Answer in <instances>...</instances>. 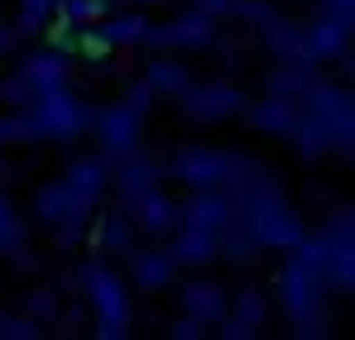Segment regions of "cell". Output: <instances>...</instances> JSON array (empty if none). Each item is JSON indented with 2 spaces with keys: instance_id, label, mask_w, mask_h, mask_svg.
<instances>
[{
  "instance_id": "f1b7e54d",
  "label": "cell",
  "mask_w": 355,
  "mask_h": 340,
  "mask_svg": "<svg viewBox=\"0 0 355 340\" xmlns=\"http://www.w3.org/2000/svg\"><path fill=\"white\" fill-rule=\"evenodd\" d=\"M34 144H39L34 115L24 106H5L0 111V149H34Z\"/></svg>"
},
{
  "instance_id": "7c38bea8",
  "label": "cell",
  "mask_w": 355,
  "mask_h": 340,
  "mask_svg": "<svg viewBox=\"0 0 355 340\" xmlns=\"http://www.w3.org/2000/svg\"><path fill=\"white\" fill-rule=\"evenodd\" d=\"M144 120H149V115H139L135 106H125V101H106V106H92L87 134L96 139V154H106V159L116 163L125 154L144 149Z\"/></svg>"
},
{
  "instance_id": "30bf717a",
  "label": "cell",
  "mask_w": 355,
  "mask_h": 340,
  "mask_svg": "<svg viewBox=\"0 0 355 340\" xmlns=\"http://www.w3.org/2000/svg\"><path fill=\"white\" fill-rule=\"evenodd\" d=\"M297 34H302V57H307L312 67L336 62V67H341V77H351V67H355V53H351L355 15L322 10V5H317V15H312V19H302V24H297Z\"/></svg>"
},
{
  "instance_id": "ba28073f",
  "label": "cell",
  "mask_w": 355,
  "mask_h": 340,
  "mask_svg": "<svg viewBox=\"0 0 355 340\" xmlns=\"http://www.w3.org/2000/svg\"><path fill=\"white\" fill-rule=\"evenodd\" d=\"M221 39H226V19L187 5L168 19H159V24L149 19V34H144L139 48H154V53H216Z\"/></svg>"
},
{
  "instance_id": "74e56055",
  "label": "cell",
  "mask_w": 355,
  "mask_h": 340,
  "mask_svg": "<svg viewBox=\"0 0 355 340\" xmlns=\"http://www.w3.org/2000/svg\"><path fill=\"white\" fill-rule=\"evenodd\" d=\"M116 5H135V10H154V5H164V0H116Z\"/></svg>"
},
{
  "instance_id": "8d00e7d4",
  "label": "cell",
  "mask_w": 355,
  "mask_h": 340,
  "mask_svg": "<svg viewBox=\"0 0 355 340\" xmlns=\"http://www.w3.org/2000/svg\"><path fill=\"white\" fill-rule=\"evenodd\" d=\"M19 44H24V34H19V24H15V19H10V24H0V57H5V53H15Z\"/></svg>"
},
{
  "instance_id": "277c9868",
  "label": "cell",
  "mask_w": 355,
  "mask_h": 340,
  "mask_svg": "<svg viewBox=\"0 0 355 340\" xmlns=\"http://www.w3.org/2000/svg\"><path fill=\"white\" fill-rule=\"evenodd\" d=\"M72 287L92 316V331L101 340H125L135 331V287L125 283L116 264H106L101 254L96 259H82L72 269Z\"/></svg>"
},
{
  "instance_id": "44dd1931",
  "label": "cell",
  "mask_w": 355,
  "mask_h": 340,
  "mask_svg": "<svg viewBox=\"0 0 355 340\" xmlns=\"http://www.w3.org/2000/svg\"><path fill=\"white\" fill-rule=\"evenodd\" d=\"M173 287H178V302H182V312H187V316H197V321H207V326H216V321L226 316V292H231L226 283H216V278L197 274V278L173 283Z\"/></svg>"
},
{
  "instance_id": "5bb4252c",
  "label": "cell",
  "mask_w": 355,
  "mask_h": 340,
  "mask_svg": "<svg viewBox=\"0 0 355 340\" xmlns=\"http://www.w3.org/2000/svg\"><path fill=\"white\" fill-rule=\"evenodd\" d=\"M182 278V264L173 259L168 244H135L125 254V283L159 297V292H173V283Z\"/></svg>"
},
{
  "instance_id": "83f0119b",
  "label": "cell",
  "mask_w": 355,
  "mask_h": 340,
  "mask_svg": "<svg viewBox=\"0 0 355 340\" xmlns=\"http://www.w3.org/2000/svg\"><path fill=\"white\" fill-rule=\"evenodd\" d=\"M312 62H293V57H274L264 67V91H279V96H297L307 82H312Z\"/></svg>"
},
{
  "instance_id": "b9f144b4",
  "label": "cell",
  "mask_w": 355,
  "mask_h": 340,
  "mask_svg": "<svg viewBox=\"0 0 355 340\" xmlns=\"http://www.w3.org/2000/svg\"><path fill=\"white\" fill-rule=\"evenodd\" d=\"M0 62H5V57H0ZM0 72H5V67H0Z\"/></svg>"
},
{
  "instance_id": "2e32d148",
  "label": "cell",
  "mask_w": 355,
  "mask_h": 340,
  "mask_svg": "<svg viewBox=\"0 0 355 340\" xmlns=\"http://www.w3.org/2000/svg\"><path fill=\"white\" fill-rule=\"evenodd\" d=\"M168 177H164V163L154 159V154H144V149H135V154H125L111 163V192L120 197V206H130V202H139L144 192H154V187H164Z\"/></svg>"
},
{
  "instance_id": "60d3db41",
  "label": "cell",
  "mask_w": 355,
  "mask_h": 340,
  "mask_svg": "<svg viewBox=\"0 0 355 340\" xmlns=\"http://www.w3.org/2000/svg\"><path fill=\"white\" fill-rule=\"evenodd\" d=\"M187 5H197V0H187Z\"/></svg>"
},
{
  "instance_id": "7a4b0ae2",
  "label": "cell",
  "mask_w": 355,
  "mask_h": 340,
  "mask_svg": "<svg viewBox=\"0 0 355 340\" xmlns=\"http://www.w3.org/2000/svg\"><path fill=\"white\" fill-rule=\"evenodd\" d=\"M226 192L236 197V221L254 240L259 254H288L297 240L307 235V221L288 197V187L279 182V172H269L259 159H245V168L226 182Z\"/></svg>"
},
{
  "instance_id": "d590c367",
  "label": "cell",
  "mask_w": 355,
  "mask_h": 340,
  "mask_svg": "<svg viewBox=\"0 0 355 340\" xmlns=\"http://www.w3.org/2000/svg\"><path fill=\"white\" fill-rule=\"evenodd\" d=\"M29 96H34V91H29V87H24V82H19L15 72H10V77L0 72V101H5V106H24Z\"/></svg>"
},
{
  "instance_id": "d4e9b609",
  "label": "cell",
  "mask_w": 355,
  "mask_h": 340,
  "mask_svg": "<svg viewBox=\"0 0 355 340\" xmlns=\"http://www.w3.org/2000/svg\"><path fill=\"white\" fill-rule=\"evenodd\" d=\"M101 29V39L111 44V53H125V48H139L144 44V34H149V10H135V5H111L106 10V19L96 24Z\"/></svg>"
},
{
  "instance_id": "4dcf8cb0",
  "label": "cell",
  "mask_w": 355,
  "mask_h": 340,
  "mask_svg": "<svg viewBox=\"0 0 355 340\" xmlns=\"http://www.w3.org/2000/svg\"><path fill=\"white\" fill-rule=\"evenodd\" d=\"M279 15H284V10H279L274 0H231V5H226V19L240 24V29H250V34L264 29V24L279 19Z\"/></svg>"
},
{
  "instance_id": "7402d4cb",
  "label": "cell",
  "mask_w": 355,
  "mask_h": 340,
  "mask_svg": "<svg viewBox=\"0 0 355 340\" xmlns=\"http://www.w3.org/2000/svg\"><path fill=\"white\" fill-rule=\"evenodd\" d=\"M144 82H149V91H154V101H173L197 82L192 77V67L182 62V53H154L149 62H144Z\"/></svg>"
},
{
  "instance_id": "d6986e66",
  "label": "cell",
  "mask_w": 355,
  "mask_h": 340,
  "mask_svg": "<svg viewBox=\"0 0 355 340\" xmlns=\"http://www.w3.org/2000/svg\"><path fill=\"white\" fill-rule=\"evenodd\" d=\"M15 77H19L29 91L53 87V82H67V77H72V53H67V48H53V44L29 48V53H19V62H15Z\"/></svg>"
},
{
  "instance_id": "8fae6325",
  "label": "cell",
  "mask_w": 355,
  "mask_h": 340,
  "mask_svg": "<svg viewBox=\"0 0 355 340\" xmlns=\"http://www.w3.org/2000/svg\"><path fill=\"white\" fill-rule=\"evenodd\" d=\"M245 101H250V91H245L240 82H231V77H207V82L197 77V82L178 96V111H182L187 125H197V129H216V125L240 120Z\"/></svg>"
},
{
  "instance_id": "d6a6232c",
  "label": "cell",
  "mask_w": 355,
  "mask_h": 340,
  "mask_svg": "<svg viewBox=\"0 0 355 340\" xmlns=\"http://www.w3.org/2000/svg\"><path fill=\"white\" fill-rule=\"evenodd\" d=\"M111 5H116V0H62L58 15L67 19V24H77V29H82V24H101Z\"/></svg>"
},
{
  "instance_id": "3957f363",
  "label": "cell",
  "mask_w": 355,
  "mask_h": 340,
  "mask_svg": "<svg viewBox=\"0 0 355 340\" xmlns=\"http://www.w3.org/2000/svg\"><path fill=\"white\" fill-rule=\"evenodd\" d=\"M274 302H279L284 321L293 326V336H302V340H322V336H331V326H336L327 278H322L302 254H293V249H288V254H284V264H279Z\"/></svg>"
},
{
  "instance_id": "52a82bcc",
  "label": "cell",
  "mask_w": 355,
  "mask_h": 340,
  "mask_svg": "<svg viewBox=\"0 0 355 340\" xmlns=\"http://www.w3.org/2000/svg\"><path fill=\"white\" fill-rule=\"evenodd\" d=\"M24 111L34 115V129H39V144H77L82 134H87V115H92V101L72 87V77L67 82H53V87H39L29 101H24Z\"/></svg>"
},
{
  "instance_id": "ab89813d",
  "label": "cell",
  "mask_w": 355,
  "mask_h": 340,
  "mask_svg": "<svg viewBox=\"0 0 355 340\" xmlns=\"http://www.w3.org/2000/svg\"><path fill=\"white\" fill-rule=\"evenodd\" d=\"M302 5H322V0H302Z\"/></svg>"
},
{
  "instance_id": "836d02e7",
  "label": "cell",
  "mask_w": 355,
  "mask_h": 340,
  "mask_svg": "<svg viewBox=\"0 0 355 340\" xmlns=\"http://www.w3.org/2000/svg\"><path fill=\"white\" fill-rule=\"evenodd\" d=\"M120 101H125V106H135L139 115L154 111V91H149V82H144V77H130V82H125V91H120Z\"/></svg>"
},
{
  "instance_id": "f546056e",
  "label": "cell",
  "mask_w": 355,
  "mask_h": 340,
  "mask_svg": "<svg viewBox=\"0 0 355 340\" xmlns=\"http://www.w3.org/2000/svg\"><path fill=\"white\" fill-rule=\"evenodd\" d=\"M19 312H29L34 321H44L49 331L62 321V287L58 283H39V287H29L24 292V307Z\"/></svg>"
},
{
  "instance_id": "6da1fadb",
  "label": "cell",
  "mask_w": 355,
  "mask_h": 340,
  "mask_svg": "<svg viewBox=\"0 0 355 340\" xmlns=\"http://www.w3.org/2000/svg\"><path fill=\"white\" fill-rule=\"evenodd\" d=\"M302 163H322V159H351L355 154V96L351 77H322L312 72V82L297 91V120L288 134Z\"/></svg>"
},
{
  "instance_id": "8992f818",
  "label": "cell",
  "mask_w": 355,
  "mask_h": 340,
  "mask_svg": "<svg viewBox=\"0 0 355 340\" xmlns=\"http://www.w3.org/2000/svg\"><path fill=\"white\" fill-rule=\"evenodd\" d=\"M96 211H101V206H96V202H87V197H82L77 187H67L62 177L39 182V187H34V197H29V221L49 230V240H53L58 249H82Z\"/></svg>"
},
{
  "instance_id": "4fadbf2b",
  "label": "cell",
  "mask_w": 355,
  "mask_h": 340,
  "mask_svg": "<svg viewBox=\"0 0 355 340\" xmlns=\"http://www.w3.org/2000/svg\"><path fill=\"white\" fill-rule=\"evenodd\" d=\"M269 316H274V307H269V292L259 283H240L226 292V316L211 326V336L221 340H250L259 336L264 326H269Z\"/></svg>"
},
{
  "instance_id": "ac0fdd59",
  "label": "cell",
  "mask_w": 355,
  "mask_h": 340,
  "mask_svg": "<svg viewBox=\"0 0 355 340\" xmlns=\"http://www.w3.org/2000/svg\"><path fill=\"white\" fill-rule=\"evenodd\" d=\"M240 120H245V125H250L254 134H264V139H279V144H288V134H293V120H297V96L259 91V101H254V96L245 101Z\"/></svg>"
},
{
  "instance_id": "484cf974",
  "label": "cell",
  "mask_w": 355,
  "mask_h": 340,
  "mask_svg": "<svg viewBox=\"0 0 355 340\" xmlns=\"http://www.w3.org/2000/svg\"><path fill=\"white\" fill-rule=\"evenodd\" d=\"M168 235H173L168 249H173V259L182 269H211L216 264V235H207L197 226H173Z\"/></svg>"
},
{
  "instance_id": "f35d334b",
  "label": "cell",
  "mask_w": 355,
  "mask_h": 340,
  "mask_svg": "<svg viewBox=\"0 0 355 340\" xmlns=\"http://www.w3.org/2000/svg\"><path fill=\"white\" fill-rule=\"evenodd\" d=\"M5 182H10V163L0 159V187H5Z\"/></svg>"
},
{
  "instance_id": "5b68a950",
  "label": "cell",
  "mask_w": 355,
  "mask_h": 340,
  "mask_svg": "<svg viewBox=\"0 0 355 340\" xmlns=\"http://www.w3.org/2000/svg\"><path fill=\"white\" fill-rule=\"evenodd\" d=\"M293 254H302L336 297H351L355 287V216L351 206L327 211L322 226H307V235L293 244Z\"/></svg>"
},
{
  "instance_id": "7bdbcfd3",
  "label": "cell",
  "mask_w": 355,
  "mask_h": 340,
  "mask_svg": "<svg viewBox=\"0 0 355 340\" xmlns=\"http://www.w3.org/2000/svg\"><path fill=\"white\" fill-rule=\"evenodd\" d=\"M0 316H5V312H0Z\"/></svg>"
},
{
  "instance_id": "9a60e30c",
  "label": "cell",
  "mask_w": 355,
  "mask_h": 340,
  "mask_svg": "<svg viewBox=\"0 0 355 340\" xmlns=\"http://www.w3.org/2000/svg\"><path fill=\"white\" fill-rule=\"evenodd\" d=\"M178 226H197L221 240V230L236 226V197L226 187H197L178 202Z\"/></svg>"
},
{
  "instance_id": "e575fe53",
  "label": "cell",
  "mask_w": 355,
  "mask_h": 340,
  "mask_svg": "<svg viewBox=\"0 0 355 340\" xmlns=\"http://www.w3.org/2000/svg\"><path fill=\"white\" fill-rule=\"evenodd\" d=\"M168 336H173V340H202V336H211V326L182 312V316H173V321H168Z\"/></svg>"
},
{
  "instance_id": "ffe728a7",
  "label": "cell",
  "mask_w": 355,
  "mask_h": 340,
  "mask_svg": "<svg viewBox=\"0 0 355 340\" xmlns=\"http://www.w3.org/2000/svg\"><path fill=\"white\" fill-rule=\"evenodd\" d=\"M58 177L67 182V187H77L87 202H96V206L111 197V159L96 154V149H92V154H72V159L62 163Z\"/></svg>"
},
{
  "instance_id": "4316f807",
  "label": "cell",
  "mask_w": 355,
  "mask_h": 340,
  "mask_svg": "<svg viewBox=\"0 0 355 340\" xmlns=\"http://www.w3.org/2000/svg\"><path fill=\"white\" fill-rule=\"evenodd\" d=\"M254 44H259L269 57H293V62H307V57H302V34H297V24L288 19V15H279V19H269L264 29H254Z\"/></svg>"
},
{
  "instance_id": "603a6c76",
  "label": "cell",
  "mask_w": 355,
  "mask_h": 340,
  "mask_svg": "<svg viewBox=\"0 0 355 340\" xmlns=\"http://www.w3.org/2000/svg\"><path fill=\"white\" fill-rule=\"evenodd\" d=\"M125 211L135 216L139 235H149V240H164V235L178 226V197H173V192H164V187L144 192V197H139V202H130Z\"/></svg>"
},
{
  "instance_id": "e0dca14e",
  "label": "cell",
  "mask_w": 355,
  "mask_h": 340,
  "mask_svg": "<svg viewBox=\"0 0 355 340\" xmlns=\"http://www.w3.org/2000/svg\"><path fill=\"white\" fill-rule=\"evenodd\" d=\"M0 259H10L15 274H34L39 269V259L29 249V216H24V206L5 187H0Z\"/></svg>"
},
{
  "instance_id": "1f68e13d",
  "label": "cell",
  "mask_w": 355,
  "mask_h": 340,
  "mask_svg": "<svg viewBox=\"0 0 355 340\" xmlns=\"http://www.w3.org/2000/svg\"><path fill=\"white\" fill-rule=\"evenodd\" d=\"M62 0H15V24H19V34L29 39V34H44V24L58 15Z\"/></svg>"
},
{
  "instance_id": "cb8c5ba5",
  "label": "cell",
  "mask_w": 355,
  "mask_h": 340,
  "mask_svg": "<svg viewBox=\"0 0 355 340\" xmlns=\"http://www.w3.org/2000/svg\"><path fill=\"white\" fill-rule=\"evenodd\" d=\"M87 240H96V249H101V254H116V259H125V254L139 244V226H135V216L120 206V211H106V216H92Z\"/></svg>"
},
{
  "instance_id": "9c48e42d",
  "label": "cell",
  "mask_w": 355,
  "mask_h": 340,
  "mask_svg": "<svg viewBox=\"0 0 355 340\" xmlns=\"http://www.w3.org/2000/svg\"><path fill=\"white\" fill-rule=\"evenodd\" d=\"M250 154L240 149H216V144H178L164 163V177H173L178 187L197 192V187H226L240 168H245Z\"/></svg>"
}]
</instances>
